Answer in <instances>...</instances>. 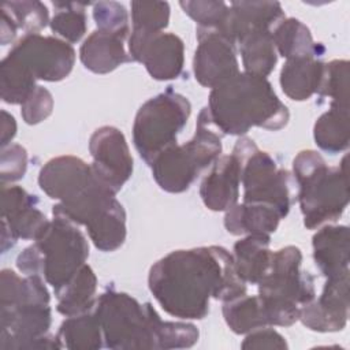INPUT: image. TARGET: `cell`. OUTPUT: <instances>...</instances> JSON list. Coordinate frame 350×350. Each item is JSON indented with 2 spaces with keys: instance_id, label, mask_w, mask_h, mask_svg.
<instances>
[{
  "instance_id": "32",
  "label": "cell",
  "mask_w": 350,
  "mask_h": 350,
  "mask_svg": "<svg viewBox=\"0 0 350 350\" xmlns=\"http://www.w3.org/2000/svg\"><path fill=\"white\" fill-rule=\"evenodd\" d=\"M1 98L8 104H22L37 88L34 77L16 59L7 55L0 64Z\"/></svg>"
},
{
  "instance_id": "17",
  "label": "cell",
  "mask_w": 350,
  "mask_h": 350,
  "mask_svg": "<svg viewBox=\"0 0 350 350\" xmlns=\"http://www.w3.org/2000/svg\"><path fill=\"white\" fill-rule=\"evenodd\" d=\"M36 196L21 186H1V224L18 239H37L49 226L46 216L37 208Z\"/></svg>"
},
{
  "instance_id": "12",
  "label": "cell",
  "mask_w": 350,
  "mask_h": 350,
  "mask_svg": "<svg viewBox=\"0 0 350 350\" xmlns=\"http://www.w3.org/2000/svg\"><path fill=\"white\" fill-rule=\"evenodd\" d=\"M96 178L112 193H118L133 174V157L120 130L112 126L97 129L89 139Z\"/></svg>"
},
{
  "instance_id": "15",
  "label": "cell",
  "mask_w": 350,
  "mask_h": 350,
  "mask_svg": "<svg viewBox=\"0 0 350 350\" xmlns=\"http://www.w3.org/2000/svg\"><path fill=\"white\" fill-rule=\"evenodd\" d=\"M349 273L327 278L323 293L299 309L301 323L319 332L340 331L346 327L349 317Z\"/></svg>"
},
{
  "instance_id": "21",
  "label": "cell",
  "mask_w": 350,
  "mask_h": 350,
  "mask_svg": "<svg viewBox=\"0 0 350 350\" xmlns=\"http://www.w3.org/2000/svg\"><path fill=\"white\" fill-rule=\"evenodd\" d=\"M316 267L325 278L349 271V228L346 226H325L312 239Z\"/></svg>"
},
{
  "instance_id": "4",
  "label": "cell",
  "mask_w": 350,
  "mask_h": 350,
  "mask_svg": "<svg viewBox=\"0 0 350 350\" xmlns=\"http://www.w3.org/2000/svg\"><path fill=\"white\" fill-rule=\"evenodd\" d=\"M293 171L306 228L313 230L342 216L349 204L346 157L339 167H328L316 150H302L293 161Z\"/></svg>"
},
{
  "instance_id": "41",
  "label": "cell",
  "mask_w": 350,
  "mask_h": 350,
  "mask_svg": "<svg viewBox=\"0 0 350 350\" xmlns=\"http://www.w3.org/2000/svg\"><path fill=\"white\" fill-rule=\"evenodd\" d=\"M241 346L242 349H287L284 338L278 331L267 327L250 331Z\"/></svg>"
},
{
  "instance_id": "30",
  "label": "cell",
  "mask_w": 350,
  "mask_h": 350,
  "mask_svg": "<svg viewBox=\"0 0 350 350\" xmlns=\"http://www.w3.org/2000/svg\"><path fill=\"white\" fill-rule=\"evenodd\" d=\"M86 228L90 241L98 250L113 252L119 249L126 239V212L122 204L115 198Z\"/></svg>"
},
{
  "instance_id": "6",
  "label": "cell",
  "mask_w": 350,
  "mask_h": 350,
  "mask_svg": "<svg viewBox=\"0 0 350 350\" xmlns=\"http://www.w3.org/2000/svg\"><path fill=\"white\" fill-rule=\"evenodd\" d=\"M302 254L297 246L272 252L271 265L258 282V301L268 325L288 327L299 319L302 305L314 299V279L301 271Z\"/></svg>"
},
{
  "instance_id": "14",
  "label": "cell",
  "mask_w": 350,
  "mask_h": 350,
  "mask_svg": "<svg viewBox=\"0 0 350 350\" xmlns=\"http://www.w3.org/2000/svg\"><path fill=\"white\" fill-rule=\"evenodd\" d=\"M198 46L193 59L196 79L205 88H216L239 72L235 42L216 29L197 27Z\"/></svg>"
},
{
  "instance_id": "23",
  "label": "cell",
  "mask_w": 350,
  "mask_h": 350,
  "mask_svg": "<svg viewBox=\"0 0 350 350\" xmlns=\"http://www.w3.org/2000/svg\"><path fill=\"white\" fill-rule=\"evenodd\" d=\"M324 64L312 56L287 59L280 71L283 93L291 100H308L319 92L324 75Z\"/></svg>"
},
{
  "instance_id": "25",
  "label": "cell",
  "mask_w": 350,
  "mask_h": 350,
  "mask_svg": "<svg viewBox=\"0 0 350 350\" xmlns=\"http://www.w3.org/2000/svg\"><path fill=\"white\" fill-rule=\"evenodd\" d=\"M97 279L93 269L83 264L78 272L62 287L55 290L57 312L70 317L93 309Z\"/></svg>"
},
{
  "instance_id": "5",
  "label": "cell",
  "mask_w": 350,
  "mask_h": 350,
  "mask_svg": "<svg viewBox=\"0 0 350 350\" xmlns=\"http://www.w3.org/2000/svg\"><path fill=\"white\" fill-rule=\"evenodd\" d=\"M89 245L77 224L53 216L46 230L16 258L25 275L44 278L55 290L66 284L85 264Z\"/></svg>"
},
{
  "instance_id": "13",
  "label": "cell",
  "mask_w": 350,
  "mask_h": 350,
  "mask_svg": "<svg viewBox=\"0 0 350 350\" xmlns=\"http://www.w3.org/2000/svg\"><path fill=\"white\" fill-rule=\"evenodd\" d=\"M183 41L172 33H145L131 30L129 55L145 66L152 78L167 81L178 78L183 70Z\"/></svg>"
},
{
  "instance_id": "2",
  "label": "cell",
  "mask_w": 350,
  "mask_h": 350,
  "mask_svg": "<svg viewBox=\"0 0 350 350\" xmlns=\"http://www.w3.org/2000/svg\"><path fill=\"white\" fill-rule=\"evenodd\" d=\"M205 109L212 126L231 135H243L254 126L280 130L290 118L268 79L245 71L213 88Z\"/></svg>"
},
{
  "instance_id": "7",
  "label": "cell",
  "mask_w": 350,
  "mask_h": 350,
  "mask_svg": "<svg viewBox=\"0 0 350 350\" xmlns=\"http://www.w3.org/2000/svg\"><path fill=\"white\" fill-rule=\"evenodd\" d=\"M93 312L98 317L105 347L160 349L164 321L149 302L141 305L126 293L108 290L96 298Z\"/></svg>"
},
{
  "instance_id": "11",
  "label": "cell",
  "mask_w": 350,
  "mask_h": 350,
  "mask_svg": "<svg viewBox=\"0 0 350 350\" xmlns=\"http://www.w3.org/2000/svg\"><path fill=\"white\" fill-rule=\"evenodd\" d=\"M34 79L57 82L72 70L75 51L70 42L51 36L25 34L8 52Z\"/></svg>"
},
{
  "instance_id": "26",
  "label": "cell",
  "mask_w": 350,
  "mask_h": 350,
  "mask_svg": "<svg viewBox=\"0 0 350 350\" xmlns=\"http://www.w3.org/2000/svg\"><path fill=\"white\" fill-rule=\"evenodd\" d=\"M272 38L276 51L286 59L323 55L324 48L320 42H314L310 30L295 18H284L272 30Z\"/></svg>"
},
{
  "instance_id": "24",
  "label": "cell",
  "mask_w": 350,
  "mask_h": 350,
  "mask_svg": "<svg viewBox=\"0 0 350 350\" xmlns=\"http://www.w3.org/2000/svg\"><path fill=\"white\" fill-rule=\"evenodd\" d=\"M269 235L249 234L234 245V267L238 276L246 283L258 284L269 269L272 252Z\"/></svg>"
},
{
  "instance_id": "34",
  "label": "cell",
  "mask_w": 350,
  "mask_h": 350,
  "mask_svg": "<svg viewBox=\"0 0 350 350\" xmlns=\"http://www.w3.org/2000/svg\"><path fill=\"white\" fill-rule=\"evenodd\" d=\"M317 94L329 97L331 105L349 107V62L332 60L324 64V75Z\"/></svg>"
},
{
  "instance_id": "16",
  "label": "cell",
  "mask_w": 350,
  "mask_h": 350,
  "mask_svg": "<svg viewBox=\"0 0 350 350\" xmlns=\"http://www.w3.org/2000/svg\"><path fill=\"white\" fill-rule=\"evenodd\" d=\"M96 180L92 165L75 156H59L49 160L38 174L41 190L59 202L68 201Z\"/></svg>"
},
{
  "instance_id": "43",
  "label": "cell",
  "mask_w": 350,
  "mask_h": 350,
  "mask_svg": "<svg viewBox=\"0 0 350 350\" xmlns=\"http://www.w3.org/2000/svg\"><path fill=\"white\" fill-rule=\"evenodd\" d=\"M16 25L12 21V18L1 10V44L5 45L10 41L14 40V37L16 36Z\"/></svg>"
},
{
  "instance_id": "35",
  "label": "cell",
  "mask_w": 350,
  "mask_h": 350,
  "mask_svg": "<svg viewBox=\"0 0 350 350\" xmlns=\"http://www.w3.org/2000/svg\"><path fill=\"white\" fill-rule=\"evenodd\" d=\"M1 10L25 34H38L49 22L48 8L41 1H5L1 4Z\"/></svg>"
},
{
  "instance_id": "18",
  "label": "cell",
  "mask_w": 350,
  "mask_h": 350,
  "mask_svg": "<svg viewBox=\"0 0 350 350\" xmlns=\"http://www.w3.org/2000/svg\"><path fill=\"white\" fill-rule=\"evenodd\" d=\"M241 164L231 153L217 157L209 174L202 179L200 196L205 206L215 212L228 211L239 197Z\"/></svg>"
},
{
  "instance_id": "1",
  "label": "cell",
  "mask_w": 350,
  "mask_h": 350,
  "mask_svg": "<svg viewBox=\"0 0 350 350\" xmlns=\"http://www.w3.org/2000/svg\"><path fill=\"white\" fill-rule=\"evenodd\" d=\"M149 290L160 306L179 319H204L209 299L230 301L246 294L232 256L221 246L175 250L149 271Z\"/></svg>"
},
{
  "instance_id": "28",
  "label": "cell",
  "mask_w": 350,
  "mask_h": 350,
  "mask_svg": "<svg viewBox=\"0 0 350 350\" xmlns=\"http://www.w3.org/2000/svg\"><path fill=\"white\" fill-rule=\"evenodd\" d=\"M62 347L71 350H96L103 347V329L92 310L66 319L56 335Z\"/></svg>"
},
{
  "instance_id": "19",
  "label": "cell",
  "mask_w": 350,
  "mask_h": 350,
  "mask_svg": "<svg viewBox=\"0 0 350 350\" xmlns=\"http://www.w3.org/2000/svg\"><path fill=\"white\" fill-rule=\"evenodd\" d=\"M283 19L284 12L278 1H232L220 31L237 44L252 31L272 30Z\"/></svg>"
},
{
  "instance_id": "27",
  "label": "cell",
  "mask_w": 350,
  "mask_h": 350,
  "mask_svg": "<svg viewBox=\"0 0 350 350\" xmlns=\"http://www.w3.org/2000/svg\"><path fill=\"white\" fill-rule=\"evenodd\" d=\"M245 72L267 78L278 62L272 30H256L238 42Z\"/></svg>"
},
{
  "instance_id": "37",
  "label": "cell",
  "mask_w": 350,
  "mask_h": 350,
  "mask_svg": "<svg viewBox=\"0 0 350 350\" xmlns=\"http://www.w3.org/2000/svg\"><path fill=\"white\" fill-rule=\"evenodd\" d=\"M179 4L183 8V11L197 22L198 27L204 29L221 30L230 12V5H227L223 1L197 0L180 1Z\"/></svg>"
},
{
  "instance_id": "10",
  "label": "cell",
  "mask_w": 350,
  "mask_h": 350,
  "mask_svg": "<svg viewBox=\"0 0 350 350\" xmlns=\"http://www.w3.org/2000/svg\"><path fill=\"white\" fill-rule=\"evenodd\" d=\"M241 164L243 202H262L275 206L282 216L290 211V172L278 168L275 160L257 148L247 137H241L232 150Z\"/></svg>"
},
{
  "instance_id": "22",
  "label": "cell",
  "mask_w": 350,
  "mask_h": 350,
  "mask_svg": "<svg viewBox=\"0 0 350 350\" xmlns=\"http://www.w3.org/2000/svg\"><path fill=\"white\" fill-rule=\"evenodd\" d=\"M282 213L269 204L242 202L235 204L224 216V227L230 234L271 235L276 231Z\"/></svg>"
},
{
  "instance_id": "40",
  "label": "cell",
  "mask_w": 350,
  "mask_h": 350,
  "mask_svg": "<svg viewBox=\"0 0 350 350\" xmlns=\"http://www.w3.org/2000/svg\"><path fill=\"white\" fill-rule=\"evenodd\" d=\"M27 168V152L22 145L12 144L1 150V185L23 178Z\"/></svg>"
},
{
  "instance_id": "42",
  "label": "cell",
  "mask_w": 350,
  "mask_h": 350,
  "mask_svg": "<svg viewBox=\"0 0 350 350\" xmlns=\"http://www.w3.org/2000/svg\"><path fill=\"white\" fill-rule=\"evenodd\" d=\"M16 134V122L7 111H1V148H5Z\"/></svg>"
},
{
  "instance_id": "33",
  "label": "cell",
  "mask_w": 350,
  "mask_h": 350,
  "mask_svg": "<svg viewBox=\"0 0 350 350\" xmlns=\"http://www.w3.org/2000/svg\"><path fill=\"white\" fill-rule=\"evenodd\" d=\"M55 14L49 22L52 31L57 33L67 42H78L86 33L85 3L55 1Z\"/></svg>"
},
{
  "instance_id": "36",
  "label": "cell",
  "mask_w": 350,
  "mask_h": 350,
  "mask_svg": "<svg viewBox=\"0 0 350 350\" xmlns=\"http://www.w3.org/2000/svg\"><path fill=\"white\" fill-rule=\"evenodd\" d=\"M170 4L167 1H133L131 22L134 31L157 33L168 26Z\"/></svg>"
},
{
  "instance_id": "29",
  "label": "cell",
  "mask_w": 350,
  "mask_h": 350,
  "mask_svg": "<svg viewBox=\"0 0 350 350\" xmlns=\"http://www.w3.org/2000/svg\"><path fill=\"white\" fill-rule=\"evenodd\" d=\"M313 137L320 149L335 154L343 152L349 146V107L329 105L314 123Z\"/></svg>"
},
{
  "instance_id": "31",
  "label": "cell",
  "mask_w": 350,
  "mask_h": 350,
  "mask_svg": "<svg viewBox=\"0 0 350 350\" xmlns=\"http://www.w3.org/2000/svg\"><path fill=\"white\" fill-rule=\"evenodd\" d=\"M223 316L227 325L235 334H249L256 328L268 325L258 297L246 294L224 301Z\"/></svg>"
},
{
  "instance_id": "39",
  "label": "cell",
  "mask_w": 350,
  "mask_h": 350,
  "mask_svg": "<svg viewBox=\"0 0 350 350\" xmlns=\"http://www.w3.org/2000/svg\"><path fill=\"white\" fill-rule=\"evenodd\" d=\"M21 115L27 124H37L45 120L53 109V97L48 89L37 85L31 94L21 104Z\"/></svg>"
},
{
  "instance_id": "9",
  "label": "cell",
  "mask_w": 350,
  "mask_h": 350,
  "mask_svg": "<svg viewBox=\"0 0 350 350\" xmlns=\"http://www.w3.org/2000/svg\"><path fill=\"white\" fill-rule=\"evenodd\" d=\"M190 112V101L171 89L142 104L135 115L133 142L146 164H150L159 153L176 142Z\"/></svg>"
},
{
  "instance_id": "20",
  "label": "cell",
  "mask_w": 350,
  "mask_h": 350,
  "mask_svg": "<svg viewBox=\"0 0 350 350\" xmlns=\"http://www.w3.org/2000/svg\"><path fill=\"white\" fill-rule=\"evenodd\" d=\"M124 37L105 31L94 30L83 41L79 49V57L85 68L96 74L113 71L123 63L131 62V56L124 51Z\"/></svg>"
},
{
  "instance_id": "8",
  "label": "cell",
  "mask_w": 350,
  "mask_h": 350,
  "mask_svg": "<svg viewBox=\"0 0 350 350\" xmlns=\"http://www.w3.org/2000/svg\"><path fill=\"white\" fill-rule=\"evenodd\" d=\"M211 126L204 108L198 115L193 138L183 145L175 142L150 161L152 175L163 190L168 193L187 190L198 174L219 157L221 138Z\"/></svg>"
},
{
  "instance_id": "38",
  "label": "cell",
  "mask_w": 350,
  "mask_h": 350,
  "mask_svg": "<svg viewBox=\"0 0 350 350\" xmlns=\"http://www.w3.org/2000/svg\"><path fill=\"white\" fill-rule=\"evenodd\" d=\"M93 18L98 30L111 31L122 37L129 34V15L126 8L116 1H98L93 4Z\"/></svg>"
},
{
  "instance_id": "3",
  "label": "cell",
  "mask_w": 350,
  "mask_h": 350,
  "mask_svg": "<svg viewBox=\"0 0 350 350\" xmlns=\"http://www.w3.org/2000/svg\"><path fill=\"white\" fill-rule=\"evenodd\" d=\"M1 349H62L51 327L49 293L38 275L1 271Z\"/></svg>"
}]
</instances>
